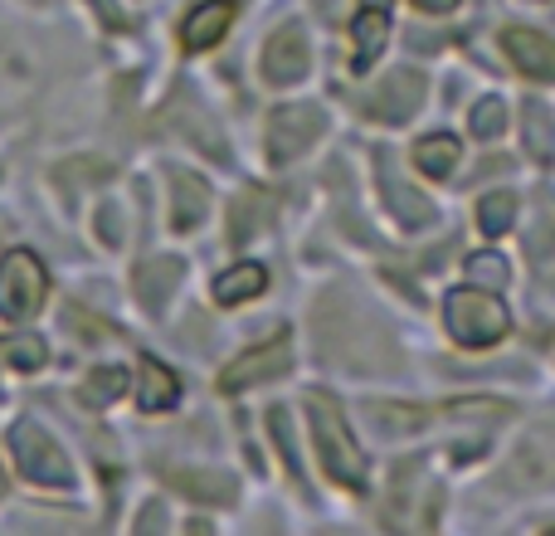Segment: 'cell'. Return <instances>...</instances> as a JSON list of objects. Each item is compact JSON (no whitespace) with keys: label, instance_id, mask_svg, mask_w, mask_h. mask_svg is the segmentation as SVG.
Returning <instances> with one entry per match:
<instances>
[{"label":"cell","instance_id":"7","mask_svg":"<svg viewBox=\"0 0 555 536\" xmlns=\"http://www.w3.org/2000/svg\"><path fill=\"white\" fill-rule=\"evenodd\" d=\"M287 366H293V342H287V336H273V342L254 346V352H244L240 361L224 366L220 391H244V385H254V381H269V375H283Z\"/></svg>","mask_w":555,"mask_h":536},{"label":"cell","instance_id":"13","mask_svg":"<svg viewBox=\"0 0 555 536\" xmlns=\"http://www.w3.org/2000/svg\"><path fill=\"white\" fill-rule=\"evenodd\" d=\"M263 288H269V268H263V264H234L230 273L215 278V297H220L224 307L249 303V297H259Z\"/></svg>","mask_w":555,"mask_h":536},{"label":"cell","instance_id":"28","mask_svg":"<svg viewBox=\"0 0 555 536\" xmlns=\"http://www.w3.org/2000/svg\"><path fill=\"white\" fill-rule=\"evenodd\" d=\"M414 5H420V10H429V15H449V10L459 5V0H414Z\"/></svg>","mask_w":555,"mask_h":536},{"label":"cell","instance_id":"4","mask_svg":"<svg viewBox=\"0 0 555 536\" xmlns=\"http://www.w3.org/2000/svg\"><path fill=\"white\" fill-rule=\"evenodd\" d=\"M44 293H49L44 264L29 250H10L5 264H0V317H5V322H25V317L39 312Z\"/></svg>","mask_w":555,"mask_h":536},{"label":"cell","instance_id":"30","mask_svg":"<svg viewBox=\"0 0 555 536\" xmlns=\"http://www.w3.org/2000/svg\"><path fill=\"white\" fill-rule=\"evenodd\" d=\"M0 488H5V483H0Z\"/></svg>","mask_w":555,"mask_h":536},{"label":"cell","instance_id":"16","mask_svg":"<svg viewBox=\"0 0 555 536\" xmlns=\"http://www.w3.org/2000/svg\"><path fill=\"white\" fill-rule=\"evenodd\" d=\"M351 39H356V68H365L385 49V39H390V15L375 10V5H365L351 25Z\"/></svg>","mask_w":555,"mask_h":536},{"label":"cell","instance_id":"8","mask_svg":"<svg viewBox=\"0 0 555 536\" xmlns=\"http://www.w3.org/2000/svg\"><path fill=\"white\" fill-rule=\"evenodd\" d=\"M498 483L502 488H555V434H531Z\"/></svg>","mask_w":555,"mask_h":536},{"label":"cell","instance_id":"25","mask_svg":"<svg viewBox=\"0 0 555 536\" xmlns=\"http://www.w3.org/2000/svg\"><path fill=\"white\" fill-rule=\"evenodd\" d=\"M0 352H5V361L20 366V371H39V366L49 361V352H44V342H39V336H5V342H0Z\"/></svg>","mask_w":555,"mask_h":536},{"label":"cell","instance_id":"11","mask_svg":"<svg viewBox=\"0 0 555 536\" xmlns=\"http://www.w3.org/2000/svg\"><path fill=\"white\" fill-rule=\"evenodd\" d=\"M502 44H507V54L517 59V68L527 78H541V84H551L555 78V44L546 35H541V29H507V35H502Z\"/></svg>","mask_w":555,"mask_h":536},{"label":"cell","instance_id":"23","mask_svg":"<svg viewBox=\"0 0 555 536\" xmlns=\"http://www.w3.org/2000/svg\"><path fill=\"white\" fill-rule=\"evenodd\" d=\"M171 483H176V488H185V493H201L205 502H230V498H234V483L224 478V473H201V469H191V473H171Z\"/></svg>","mask_w":555,"mask_h":536},{"label":"cell","instance_id":"27","mask_svg":"<svg viewBox=\"0 0 555 536\" xmlns=\"http://www.w3.org/2000/svg\"><path fill=\"white\" fill-rule=\"evenodd\" d=\"M468 278L478 288H492V293H498V288H507V264H502L498 254H473V259H468Z\"/></svg>","mask_w":555,"mask_h":536},{"label":"cell","instance_id":"14","mask_svg":"<svg viewBox=\"0 0 555 536\" xmlns=\"http://www.w3.org/2000/svg\"><path fill=\"white\" fill-rule=\"evenodd\" d=\"M414 166H420L429 181H443V176L459 166V137L449 132H429L414 142Z\"/></svg>","mask_w":555,"mask_h":536},{"label":"cell","instance_id":"21","mask_svg":"<svg viewBox=\"0 0 555 536\" xmlns=\"http://www.w3.org/2000/svg\"><path fill=\"white\" fill-rule=\"evenodd\" d=\"M83 405H113V400H122L127 395V371L122 366H98L93 375L83 381Z\"/></svg>","mask_w":555,"mask_h":536},{"label":"cell","instance_id":"3","mask_svg":"<svg viewBox=\"0 0 555 536\" xmlns=\"http://www.w3.org/2000/svg\"><path fill=\"white\" fill-rule=\"evenodd\" d=\"M10 449H15L20 473H25L29 483H39V488H74V463H68V454L49 439V430L20 420L15 430H10Z\"/></svg>","mask_w":555,"mask_h":536},{"label":"cell","instance_id":"1","mask_svg":"<svg viewBox=\"0 0 555 536\" xmlns=\"http://www.w3.org/2000/svg\"><path fill=\"white\" fill-rule=\"evenodd\" d=\"M443 327H449V336L459 346H468V352H488V346H498L502 336L512 332V312L498 303V293L492 288H453L449 297H443Z\"/></svg>","mask_w":555,"mask_h":536},{"label":"cell","instance_id":"15","mask_svg":"<svg viewBox=\"0 0 555 536\" xmlns=\"http://www.w3.org/2000/svg\"><path fill=\"white\" fill-rule=\"evenodd\" d=\"M176 283H181V259H152L137 268V293H142V303L152 307H166V297L176 293Z\"/></svg>","mask_w":555,"mask_h":536},{"label":"cell","instance_id":"18","mask_svg":"<svg viewBox=\"0 0 555 536\" xmlns=\"http://www.w3.org/2000/svg\"><path fill=\"white\" fill-rule=\"evenodd\" d=\"M521 137H527V152H531V156H541V162H546V156L555 152L551 107H546V103H537V98H531V103H521Z\"/></svg>","mask_w":555,"mask_h":536},{"label":"cell","instance_id":"9","mask_svg":"<svg viewBox=\"0 0 555 536\" xmlns=\"http://www.w3.org/2000/svg\"><path fill=\"white\" fill-rule=\"evenodd\" d=\"M375 166H380V195H385V205H390L395 220H400L404 230H429V225H434V205L424 201L410 181H400V176H395L390 152H385Z\"/></svg>","mask_w":555,"mask_h":536},{"label":"cell","instance_id":"17","mask_svg":"<svg viewBox=\"0 0 555 536\" xmlns=\"http://www.w3.org/2000/svg\"><path fill=\"white\" fill-rule=\"evenodd\" d=\"M181 400V381L166 371L162 361H142V410L146 414H162Z\"/></svg>","mask_w":555,"mask_h":536},{"label":"cell","instance_id":"26","mask_svg":"<svg viewBox=\"0 0 555 536\" xmlns=\"http://www.w3.org/2000/svg\"><path fill=\"white\" fill-rule=\"evenodd\" d=\"M371 414H380V430L390 434H410V430H424L429 424V410H420V405H371Z\"/></svg>","mask_w":555,"mask_h":536},{"label":"cell","instance_id":"22","mask_svg":"<svg viewBox=\"0 0 555 536\" xmlns=\"http://www.w3.org/2000/svg\"><path fill=\"white\" fill-rule=\"evenodd\" d=\"M443 414H449V420H473V424H482V420H512V414H517V405H512V400H492V395H473V400L443 405Z\"/></svg>","mask_w":555,"mask_h":536},{"label":"cell","instance_id":"2","mask_svg":"<svg viewBox=\"0 0 555 536\" xmlns=\"http://www.w3.org/2000/svg\"><path fill=\"white\" fill-rule=\"evenodd\" d=\"M307 414H312V439H317V459H322L326 478L341 488H365V459L356 449L351 430H346L341 410L326 395H307Z\"/></svg>","mask_w":555,"mask_h":536},{"label":"cell","instance_id":"10","mask_svg":"<svg viewBox=\"0 0 555 536\" xmlns=\"http://www.w3.org/2000/svg\"><path fill=\"white\" fill-rule=\"evenodd\" d=\"M312 64V49H307V35L302 29H278L263 49V78L269 84H297Z\"/></svg>","mask_w":555,"mask_h":536},{"label":"cell","instance_id":"29","mask_svg":"<svg viewBox=\"0 0 555 536\" xmlns=\"http://www.w3.org/2000/svg\"><path fill=\"white\" fill-rule=\"evenodd\" d=\"M361 5H375V10H390V0H361Z\"/></svg>","mask_w":555,"mask_h":536},{"label":"cell","instance_id":"20","mask_svg":"<svg viewBox=\"0 0 555 536\" xmlns=\"http://www.w3.org/2000/svg\"><path fill=\"white\" fill-rule=\"evenodd\" d=\"M171 181H176V210H171V225H176V230H191V225L205 215L210 195H205V186H201V181H191V176H171Z\"/></svg>","mask_w":555,"mask_h":536},{"label":"cell","instance_id":"12","mask_svg":"<svg viewBox=\"0 0 555 536\" xmlns=\"http://www.w3.org/2000/svg\"><path fill=\"white\" fill-rule=\"evenodd\" d=\"M230 20H234V5H230V0H205V5H195L191 15H185L181 44H185V49H210L215 39L230 29Z\"/></svg>","mask_w":555,"mask_h":536},{"label":"cell","instance_id":"6","mask_svg":"<svg viewBox=\"0 0 555 536\" xmlns=\"http://www.w3.org/2000/svg\"><path fill=\"white\" fill-rule=\"evenodd\" d=\"M420 107H424V74H414V68H395L365 98V117H375V123H410Z\"/></svg>","mask_w":555,"mask_h":536},{"label":"cell","instance_id":"19","mask_svg":"<svg viewBox=\"0 0 555 536\" xmlns=\"http://www.w3.org/2000/svg\"><path fill=\"white\" fill-rule=\"evenodd\" d=\"M517 225V195L512 191H492L478 201V230L488 234V240H502V234Z\"/></svg>","mask_w":555,"mask_h":536},{"label":"cell","instance_id":"24","mask_svg":"<svg viewBox=\"0 0 555 536\" xmlns=\"http://www.w3.org/2000/svg\"><path fill=\"white\" fill-rule=\"evenodd\" d=\"M468 127H473V137H482V142L502 137V132H507V103H502V98H482V103L473 107Z\"/></svg>","mask_w":555,"mask_h":536},{"label":"cell","instance_id":"5","mask_svg":"<svg viewBox=\"0 0 555 536\" xmlns=\"http://www.w3.org/2000/svg\"><path fill=\"white\" fill-rule=\"evenodd\" d=\"M322 132H326V113H322V107H312V103L278 107V113L269 117V156L278 166L293 162V156H302Z\"/></svg>","mask_w":555,"mask_h":536}]
</instances>
